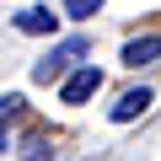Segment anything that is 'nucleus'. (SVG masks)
<instances>
[{
  "label": "nucleus",
  "instance_id": "obj_4",
  "mask_svg": "<svg viewBox=\"0 0 161 161\" xmlns=\"http://www.w3.org/2000/svg\"><path fill=\"white\" fill-rule=\"evenodd\" d=\"M150 59H161V38H134V43H124V64H150Z\"/></svg>",
  "mask_w": 161,
  "mask_h": 161
},
{
  "label": "nucleus",
  "instance_id": "obj_5",
  "mask_svg": "<svg viewBox=\"0 0 161 161\" xmlns=\"http://www.w3.org/2000/svg\"><path fill=\"white\" fill-rule=\"evenodd\" d=\"M16 27H22V32H54L59 22H54V11H43V6H32V11H22V16H16Z\"/></svg>",
  "mask_w": 161,
  "mask_h": 161
},
{
  "label": "nucleus",
  "instance_id": "obj_1",
  "mask_svg": "<svg viewBox=\"0 0 161 161\" xmlns=\"http://www.w3.org/2000/svg\"><path fill=\"white\" fill-rule=\"evenodd\" d=\"M86 48H92L86 38H64V43H54V48L32 64V80H54V75H64L70 64H80V59H86Z\"/></svg>",
  "mask_w": 161,
  "mask_h": 161
},
{
  "label": "nucleus",
  "instance_id": "obj_6",
  "mask_svg": "<svg viewBox=\"0 0 161 161\" xmlns=\"http://www.w3.org/2000/svg\"><path fill=\"white\" fill-rule=\"evenodd\" d=\"M102 11V0H64V16H92Z\"/></svg>",
  "mask_w": 161,
  "mask_h": 161
},
{
  "label": "nucleus",
  "instance_id": "obj_7",
  "mask_svg": "<svg viewBox=\"0 0 161 161\" xmlns=\"http://www.w3.org/2000/svg\"><path fill=\"white\" fill-rule=\"evenodd\" d=\"M0 150H6V134H0Z\"/></svg>",
  "mask_w": 161,
  "mask_h": 161
},
{
  "label": "nucleus",
  "instance_id": "obj_2",
  "mask_svg": "<svg viewBox=\"0 0 161 161\" xmlns=\"http://www.w3.org/2000/svg\"><path fill=\"white\" fill-rule=\"evenodd\" d=\"M97 86H102V70H97V64H80L75 75H64L59 97H64V108H80L86 97H97Z\"/></svg>",
  "mask_w": 161,
  "mask_h": 161
},
{
  "label": "nucleus",
  "instance_id": "obj_3",
  "mask_svg": "<svg viewBox=\"0 0 161 161\" xmlns=\"http://www.w3.org/2000/svg\"><path fill=\"white\" fill-rule=\"evenodd\" d=\"M145 108H150V92L140 86V92H124V97H118V108H113L108 118H113V124H134V118H140Z\"/></svg>",
  "mask_w": 161,
  "mask_h": 161
}]
</instances>
